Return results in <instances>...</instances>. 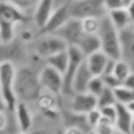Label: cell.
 I'll return each instance as SVG.
<instances>
[{"label":"cell","instance_id":"6da1fadb","mask_svg":"<svg viewBox=\"0 0 134 134\" xmlns=\"http://www.w3.org/2000/svg\"><path fill=\"white\" fill-rule=\"evenodd\" d=\"M16 93L19 100L36 102L42 91L39 72L29 66H21L17 68L15 81Z\"/></svg>","mask_w":134,"mask_h":134},{"label":"cell","instance_id":"7a4b0ae2","mask_svg":"<svg viewBox=\"0 0 134 134\" xmlns=\"http://www.w3.org/2000/svg\"><path fill=\"white\" fill-rule=\"evenodd\" d=\"M29 20L26 12L6 1H0V42L7 43L15 39V27Z\"/></svg>","mask_w":134,"mask_h":134},{"label":"cell","instance_id":"3957f363","mask_svg":"<svg viewBox=\"0 0 134 134\" xmlns=\"http://www.w3.org/2000/svg\"><path fill=\"white\" fill-rule=\"evenodd\" d=\"M97 36L100 41V50H103L110 59L119 60L121 57L120 32L112 23L108 15L100 19Z\"/></svg>","mask_w":134,"mask_h":134},{"label":"cell","instance_id":"277c9868","mask_svg":"<svg viewBox=\"0 0 134 134\" xmlns=\"http://www.w3.org/2000/svg\"><path fill=\"white\" fill-rule=\"evenodd\" d=\"M16 72L17 68L14 63H0V95L5 103L7 112L9 113H14L17 103L19 102L15 88Z\"/></svg>","mask_w":134,"mask_h":134},{"label":"cell","instance_id":"5b68a950","mask_svg":"<svg viewBox=\"0 0 134 134\" xmlns=\"http://www.w3.org/2000/svg\"><path fill=\"white\" fill-rule=\"evenodd\" d=\"M69 13L71 18L83 20L85 18H98L108 15L105 0H70Z\"/></svg>","mask_w":134,"mask_h":134},{"label":"cell","instance_id":"8992f818","mask_svg":"<svg viewBox=\"0 0 134 134\" xmlns=\"http://www.w3.org/2000/svg\"><path fill=\"white\" fill-rule=\"evenodd\" d=\"M68 47L67 43L54 34H40L32 42L35 54L44 60Z\"/></svg>","mask_w":134,"mask_h":134},{"label":"cell","instance_id":"52a82bcc","mask_svg":"<svg viewBox=\"0 0 134 134\" xmlns=\"http://www.w3.org/2000/svg\"><path fill=\"white\" fill-rule=\"evenodd\" d=\"M69 52V63L66 68V71L63 74L64 77V86H63V95L71 96L73 94L72 90V83L74 75L80 67V65L83 63V61L86 59V57L83 54V52L75 46H69L68 47Z\"/></svg>","mask_w":134,"mask_h":134},{"label":"cell","instance_id":"ba28073f","mask_svg":"<svg viewBox=\"0 0 134 134\" xmlns=\"http://www.w3.org/2000/svg\"><path fill=\"white\" fill-rule=\"evenodd\" d=\"M40 83L43 89L57 96H60L63 92L64 77L63 74L49 65H45L39 71Z\"/></svg>","mask_w":134,"mask_h":134},{"label":"cell","instance_id":"9c48e42d","mask_svg":"<svg viewBox=\"0 0 134 134\" xmlns=\"http://www.w3.org/2000/svg\"><path fill=\"white\" fill-rule=\"evenodd\" d=\"M53 34L63 39L68 46H77L80 41L84 37L85 31L83 29L82 21L80 19L70 18Z\"/></svg>","mask_w":134,"mask_h":134},{"label":"cell","instance_id":"30bf717a","mask_svg":"<svg viewBox=\"0 0 134 134\" xmlns=\"http://www.w3.org/2000/svg\"><path fill=\"white\" fill-rule=\"evenodd\" d=\"M97 108V97L86 92H74L70 96L68 109L77 115H86L91 110Z\"/></svg>","mask_w":134,"mask_h":134},{"label":"cell","instance_id":"8fae6325","mask_svg":"<svg viewBox=\"0 0 134 134\" xmlns=\"http://www.w3.org/2000/svg\"><path fill=\"white\" fill-rule=\"evenodd\" d=\"M25 57V43L20 38H15L7 43L0 42V63L20 62Z\"/></svg>","mask_w":134,"mask_h":134},{"label":"cell","instance_id":"7c38bea8","mask_svg":"<svg viewBox=\"0 0 134 134\" xmlns=\"http://www.w3.org/2000/svg\"><path fill=\"white\" fill-rule=\"evenodd\" d=\"M120 32V59L127 62L134 71V23L119 30Z\"/></svg>","mask_w":134,"mask_h":134},{"label":"cell","instance_id":"4fadbf2b","mask_svg":"<svg viewBox=\"0 0 134 134\" xmlns=\"http://www.w3.org/2000/svg\"><path fill=\"white\" fill-rule=\"evenodd\" d=\"M70 18L71 17L69 13V2L55 7L51 16L49 17L47 23L45 24V26L40 30L39 35L40 34H53L63 24H65Z\"/></svg>","mask_w":134,"mask_h":134},{"label":"cell","instance_id":"5bb4252c","mask_svg":"<svg viewBox=\"0 0 134 134\" xmlns=\"http://www.w3.org/2000/svg\"><path fill=\"white\" fill-rule=\"evenodd\" d=\"M37 107L39 111L48 118H55L60 114V107H59V100L57 99V95L47 92V93H41L40 96L36 100Z\"/></svg>","mask_w":134,"mask_h":134},{"label":"cell","instance_id":"9a60e30c","mask_svg":"<svg viewBox=\"0 0 134 134\" xmlns=\"http://www.w3.org/2000/svg\"><path fill=\"white\" fill-rule=\"evenodd\" d=\"M54 2L53 0H39L36 4L32 13V21L35 25L41 30L45 24L47 23L49 17L54 10Z\"/></svg>","mask_w":134,"mask_h":134},{"label":"cell","instance_id":"2e32d148","mask_svg":"<svg viewBox=\"0 0 134 134\" xmlns=\"http://www.w3.org/2000/svg\"><path fill=\"white\" fill-rule=\"evenodd\" d=\"M15 120L20 131H30L34 124V116L25 102L19 100L14 111Z\"/></svg>","mask_w":134,"mask_h":134},{"label":"cell","instance_id":"e0dca14e","mask_svg":"<svg viewBox=\"0 0 134 134\" xmlns=\"http://www.w3.org/2000/svg\"><path fill=\"white\" fill-rule=\"evenodd\" d=\"M85 60L91 73L94 76H102L106 71L110 58L103 50H98L86 57Z\"/></svg>","mask_w":134,"mask_h":134},{"label":"cell","instance_id":"ac0fdd59","mask_svg":"<svg viewBox=\"0 0 134 134\" xmlns=\"http://www.w3.org/2000/svg\"><path fill=\"white\" fill-rule=\"evenodd\" d=\"M116 119H115V128L116 130L126 133L131 134V128L134 122V117L127 105L116 103Z\"/></svg>","mask_w":134,"mask_h":134},{"label":"cell","instance_id":"d6986e66","mask_svg":"<svg viewBox=\"0 0 134 134\" xmlns=\"http://www.w3.org/2000/svg\"><path fill=\"white\" fill-rule=\"evenodd\" d=\"M94 75L91 73L86 60L83 61V63L80 65L74 79H73V83H72V90L73 93L74 92H86L88 89V85L89 82L91 81V79Z\"/></svg>","mask_w":134,"mask_h":134},{"label":"cell","instance_id":"ffe728a7","mask_svg":"<svg viewBox=\"0 0 134 134\" xmlns=\"http://www.w3.org/2000/svg\"><path fill=\"white\" fill-rule=\"evenodd\" d=\"M75 47H77L85 57H88L91 53L100 50V41L97 35L85 34L79 45Z\"/></svg>","mask_w":134,"mask_h":134},{"label":"cell","instance_id":"44dd1931","mask_svg":"<svg viewBox=\"0 0 134 134\" xmlns=\"http://www.w3.org/2000/svg\"><path fill=\"white\" fill-rule=\"evenodd\" d=\"M108 16L118 30H121L128 27L129 25L133 24L127 8H117V9L109 10Z\"/></svg>","mask_w":134,"mask_h":134},{"label":"cell","instance_id":"7402d4cb","mask_svg":"<svg viewBox=\"0 0 134 134\" xmlns=\"http://www.w3.org/2000/svg\"><path fill=\"white\" fill-rule=\"evenodd\" d=\"M46 64L53 67L54 69H57L58 71H60L62 74H64V72L66 71V68L68 66L69 63V52H68V48L65 50H62L58 53L52 54L51 57L47 58L46 60Z\"/></svg>","mask_w":134,"mask_h":134},{"label":"cell","instance_id":"603a6c76","mask_svg":"<svg viewBox=\"0 0 134 134\" xmlns=\"http://www.w3.org/2000/svg\"><path fill=\"white\" fill-rule=\"evenodd\" d=\"M115 97L117 103L128 105L132 102H134V89H131L125 85H120L114 89Z\"/></svg>","mask_w":134,"mask_h":134},{"label":"cell","instance_id":"cb8c5ba5","mask_svg":"<svg viewBox=\"0 0 134 134\" xmlns=\"http://www.w3.org/2000/svg\"><path fill=\"white\" fill-rule=\"evenodd\" d=\"M116 103H117V100L115 97L114 89H112V88L105 87L103 92L97 96V108H99V109L107 107V106L115 105Z\"/></svg>","mask_w":134,"mask_h":134},{"label":"cell","instance_id":"d4e9b609","mask_svg":"<svg viewBox=\"0 0 134 134\" xmlns=\"http://www.w3.org/2000/svg\"><path fill=\"white\" fill-rule=\"evenodd\" d=\"M133 70L131 69L130 65L125 62L124 60L119 59V60H116L115 61V64H114V68H113V74L122 83L128 76L129 74L132 72Z\"/></svg>","mask_w":134,"mask_h":134},{"label":"cell","instance_id":"484cf974","mask_svg":"<svg viewBox=\"0 0 134 134\" xmlns=\"http://www.w3.org/2000/svg\"><path fill=\"white\" fill-rule=\"evenodd\" d=\"M115 130H116L115 122L108 118L103 117L102 115V119L99 120L97 126L93 129V134H113Z\"/></svg>","mask_w":134,"mask_h":134},{"label":"cell","instance_id":"4316f807","mask_svg":"<svg viewBox=\"0 0 134 134\" xmlns=\"http://www.w3.org/2000/svg\"><path fill=\"white\" fill-rule=\"evenodd\" d=\"M82 21L83 29L85 34H92V35H97L99 25H100V19L90 17V18H85Z\"/></svg>","mask_w":134,"mask_h":134},{"label":"cell","instance_id":"83f0119b","mask_svg":"<svg viewBox=\"0 0 134 134\" xmlns=\"http://www.w3.org/2000/svg\"><path fill=\"white\" fill-rule=\"evenodd\" d=\"M105 87H106V85H105L104 80H103L102 76H93L91 79V81L89 82L87 91L97 97L103 92V90L105 89Z\"/></svg>","mask_w":134,"mask_h":134},{"label":"cell","instance_id":"f1b7e54d","mask_svg":"<svg viewBox=\"0 0 134 134\" xmlns=\"http://www.w3.org/2000/svg\"><path fill=\"white\" fill-rule=\"evenodd\" d=\"M86 121L88 127L90 128L91 131H93V129L97 126V124L99 122V120L102 119V112L99 108H95L93 110H91L89 113H87L86 115Z\"/></svg>","mask_w":134,"mask_h":134},{"label":"cell","instance_id":"f546056e","mask_svg":"<svg viewBox=\"0 0 134 134\" xmlns=\"http://www.w3.org/2000/svg\"><path fill=\"white\" fill-rule=\"evenodd\" d=\"M131 2L132 0H105L108 12L117 8H127Z\"/></svg>","mask_w":134,"mask_h":134},{"label":"cell","instance_id":"4dcf8cb0","mask_svg":"<svg viewBox=\"0 0 134 134\" xmlns=\"http://www.w3.org/2000/svg\"><path fill=\"white\" fill-rule=\"evenodd\" d=\"M102 77L104 80V83H105L106 87H109V88H112V89H115L116 87H118L122 84L113 73L104 74V75H102Z\"/></svg>","mask_w":134,"mask_h":134},{"label":"cell","instance_id":"1f68e13d","mask_svg":"<svg viewBox=\"0 0 134 134\" xmlns=\"http://www.w3.org/2000/svg\"><path fill=\"white\" fill-rule=\"evenodd\" d=\"M100 112L103 117L108 118L112 121L115 122L116 119V114H117V110H116V104L115 105H111V106H107L104 108H100Z\"/></svg>","mask_w":134,"mask_h":134},{"label":"cell","instance_id":"d6a6232c","mask_svg":"<svg viewBox=\"0 0 134 134\" xmlns=\"http://www.w3.org/2000/svg\"><path fill=\"white\" fill-rule=\"evenodd\" d=\"M6 1L17 5L18 7H20L24 12H26L28 8H31V7L35 8V6L39 0H6Z\"/></svg>","mask_w":134,"mask_h":134},{"label":"cell","instance_id":"836d02e7","mask_svg":"<svg viewBox=\"0 0 134 134\" xmlns=\"http://www.w3.org/2000/svg\"><path fill=\"white\" fill-rule=\"evenodd\" d=\"M19 38H20L24 43H27V42L34 41V38H35V37H34V34H32L31 30H29V29H24V30L21 31Z\"/></svg>","mask_w":134,"mask_h":134},{"label":"cell","instance_id":"e575fe53","mask_svg":"<svg viewBox=\"0 0 134 134\" xmlns=\"http://www.w3.org/2000/svg\"><path fill=\"white\" fill-rule=\"evenodd\" d=\"M6 111H0V131L7 129V125H8V119H7V115L5 114Z\"/></svg>","mask_w":134,"mask_h":134},{"label":"cell","instance_id":"d590c367","mask_svg":"<svg viewBox=\"0 0 134 134\" xmlns=\"http://www.w3.org/2000/svg\"><path fill=\"white\" fill-rule=\"evenodd\" d=\"M122 85H125L131 89H134V71H132L129 74V76L122 82Z\"/></svg>","mask_w":134,"mask_h":134},{"label":"cell","instance_id":"8d00e7d4","mask_svg":"<svg viewBox=\"0 0 134 134\" xmlns=\"http://www.w3.org/2000/svg\"><path fill=\"white\" fill-rule=\"evenodd\" d=\"M127 9H128V12H129V15H130V17H131L132 22L134 23V0H132V2H131L130 5L127 7Z\"/></svg>","mask_w":134,"mask_h":134},{"label":"cell","instance_id":"74e56055","mask_svg":"<svg viewBox=\"0 0 134 134\" xmlns=\"http://www.w3.org/2000/svg\"><path fill=\"white\" fill-rule=\"evenodd\" d=\"M70 0H53V2H54V7H58V6H60V5H63V4H65V3H67V2H69Z\"/></svg>","mask_w":134,"mask_h":134},{"label":"cell","instance_id":"f35d334b","mask_svg":"<svg viewBox=\"0 0 134 134\" xmlns=\"http://www.w3.org/2000/svg\"><path fill=\"white\" fill-rule=\"evenodd\" d=\"M0 111H7L6 110V106H5V103L2 98V96L0 95Z\"/></svg>","mask_w":134,"mask_h":134},{"label":"cell","instance_id":"ab89813d","mask_svg":"<svg viewBox=\"0 0 134 134\" xmlns=\"http://www.w3.org/2000/svg\"><path fill=\"white\" fill-rule=\"evenodd\" d=\"M127 106L129 107V109H130V111H131V113H132V115H133V117H134V102L128 104Z\"/></svg>","mask_w":134,"mask_h":134},{"label":"cell","instance_id":"60d3db41","mask_svg":"<svg viewBox=\"0 0 134 134\" xmlns=\"http://www.w3.org/2000/svg\"><path fill=\"white\" fill-rule=\"evenodd\" d=\"M18 134H42L41 132H30V131H20V133Z\"/></svg>","mask_w":134,"mask_h":134},{"label":"cell","instance_id":"b9f144b4","mask_svg":"<svg viewBox=\"0 0 134 134\" xmlns=\"http://www.w3.org/2000/svg\"><path fill=\"white\" fill-rule=\"evenodd\" d=\"M0 134H8V132H6V129H5V130L0 131Z\"/></svg>","mask_w":134,"mask_h":134},{"label":"cell","instance_id":"7bdbcfd3","mask_svg":"<svg viewBox=\"0 0 134 134\" xmlns=\"http://www.w3.org/2000/svg\"><path fill=\"white\" fill-rule=\"evenodd\" d=\"M131 134H134V122H133L132 128H131Z\"/></svg>","mask_w":134,"mask_h":134}]
</instances>
